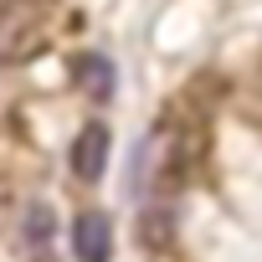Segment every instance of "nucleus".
<instances>
[{
    "label": "nucleus",
    "instance_id": "obj_3",
    "mask_svg": "<svg viewBox=\"0 0 262 262\" xmlns=\"http://www.w3.org/2000/svg\"><path fill=\"white\" fill-rule=\"evenodd\" d=\"M72 67H77V88H82L88 98H98V103H108V98H113V62H108V57L82 52Z\"/></svg>",
    "mask_w": 262,
    "mask_h": 262
},
{
    "label": "nucleus",
    "instance_id": "obj_4",
    "mask_svg": "<svg viewBox=\"0 0 262 262\" xmlns=\"http://www.w3.org/2000/svg\"><path fill=\"white\" fill-rule=\"evenodd\" d=\"M26 31H31V16L21 6H0V67L26 52Z\"/></svg>",
    "mask_w": 262,
    "mask_h": 262
},
{
    "label": "nucleus",
    "instance_id": "obj_6",
    "mask_svg": "<svg viewBox=\"0 0 262 262\" xmlns=\"http://www.w3.org/2000/svg\"><path fill=\"white\" fill-rule=\"evenodd\" d=\"M139 236H144V247H165L170 242V211H144L139 216Z\"/></svg>",
    "mask_w": 262,
    "mask_h": 262
},
{
    "label": "nucleus",
    "instance_id": "obj_2",
    "mask_svg": "<svg viewBox=\"0 0 262 262\" xmlns=\"http://www.w3.org/2000/svg\"><path fill=\"white\" fill-rule=\"evenodd\" d=\"M72 252H77V262H108L113 257V221H108V211H77Z\"/></svg>",
    "mask_w": 262,
    "mask_h": 262
},
{
    "label": "nucleus",
    "instance_id": "obj_5",
    "mask_svg": "<svg viewBox=\"0 0 262 262\" xmlns=\"http://www.w3.org/2000/svg\"><path fill=\"white\" fill-rule=\"evenodd\" d=\"M52 231H57L52 211H47V206H31V211H26V247H31V252H41V247L52 242Z\"/></svg>",
    "mask_w": 262,
    "mask_h": 262
},
{
    "label": "nucleus",
    "instance_id": "obj_1",
    "mask_svg": "<svg viewBox=\"0 0 262 262\" xmlns=\"http://www.w3.org/2000/svg\"><path fill=\"white\" fill-rule=\"evenodd\" d=\"M108 149H113V134H108V123H82V134L72 139V175L82 185H98V175L108 170Z\"/></svg>",
    "mask_w": 262,
    "mask_h": 262
}]
</instances>
